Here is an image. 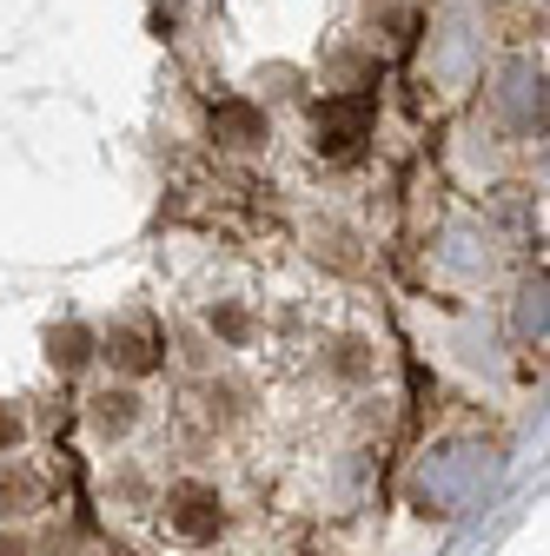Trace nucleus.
<instances>
[{"label":"nucleus","mask_w":550,"mask_h":556,"mask_svg":"<svg viewBox=\"0 0 550 556\" xmlns=\"http://www.w3.org/2000/svg\"><path fill=\"white\" fill-rule=\"evenodd\" d=\"M166 530L173 536H186V543H220V530H226V497L213 491V483H173L166 491Z\"/></svg>","instance_id":"1"},{"label":"nucleus","mask_w":550,"mask_h":556,"mask_svg":"<svg viewBox=\"0 0 550 556\" xmlns=\"http://www.w3.org/2000/svg\"><path fill=\"white\" fill-rule=\"evenodd\" d=\"M107 358H113V371H126V378H147V371L160 365L153 325H113V331H107Z\"/></svg>","instance_id":"2"},{"label":"nucleus","mask_w":550,"mask_h":556,"mask_svg":"<svg viewBox=\"0 0 550 556\" xmlns=\"http://www.w3.org/2000/svg\"><path fill=\"white\" fill-rule=\"evenodd\" d=\"M87 417H93L100 438H126L133 425H140V391H133V384H107V391L87 397Z\"/></svg>","instance_id":"3"},{"label":"nucleus","mask_w":550,"mask_h":556,"mask_svg":"<svg viewBox=\"0 0 550 556\" xmlns=\"http://www.w3.org/2000/svg\"><path fill=\"white\" fill-rule=\"evenodd\" d=\"M47 358H53L60 378L87 371V365H93V331H87V325H53V331H47Z\"/></svg>","instance_id":"4"},{"label":"nucleus","mask_w":550,"mask_h":556,"mask_svg":"<svg viewBox=\"0 0 550 556\" xmlns=\"http://www.w3.org/2000/svg\"><path fill=\"white\" fill-rule=\"evenodd\" d=\"M325 365H332V378H346V384H365L378 358H372V344H365V338H332V358H325Z\"/></svg>","instance_id":"5"},{"label":"nucleus","mask_w":550,"mask_h":556,"mask_svg":"<svg viewBox=\"0 0 550 556\" xmlns=\"http://www.w3.org/2000/svg\"><path fill=\"white\" fill-rule=\"evenodd\" d=\"M34 491H40L34 470H21V464L0 470V504H8V510H27V504H34Z\"/></svg>","instance_id":"6"},{"label":"nucleus","mask_w":550,"mask_h":556,"mask_svg":"<svg viewBox=\"0 0 550 556\" xmlns=\"http://www.w3.org/2000/svg\"><path fill=\"white\" fill-rule=\"evenodd\" d=\"M213 331H220V344H246L252 338V312L246 305H220L213 312Z\"/></svg>","instance_id":"7"},{"label":"nucleus","mask_w":550,"mask_h":556,"mask_svg":"<svg viewBox=\"0 0 550 556\" xmlns=\"http://www.w3.org/2000/svg\"><path fill=\"white\" fill-rule=\"evenodd\" d=\"M21 431H27V425H21V410H14V404H0V457L21 444Z\"/></svg>","instance_id":"8"},{"label":"nucleus","mask_w":550,"mask_h":556,"mask_svg":"<svg viewBox=\"0 0 550 556\" xmlns=\"http://www.w3.org/2000/svg\"><path fill=\"white\" fill-rule=\"evenodd\" d=\"M40 556H80V543H74V530H53V536L40 543Z\"/></svg>","instance_id":"9"},{"label":"nucleus","mask_w":550,"mask_h":556,"mask_svg":"<svg viewBox=\"0 0 550 556\" xmlns=\"http://www.w3.org/2000/svg\"><path fill=\"white\" fill-rule=\"evenodd\" d=\"M0 556H34V543L21 530H0Z\"/></svg>","instance_id":"10"}]
</instances>
